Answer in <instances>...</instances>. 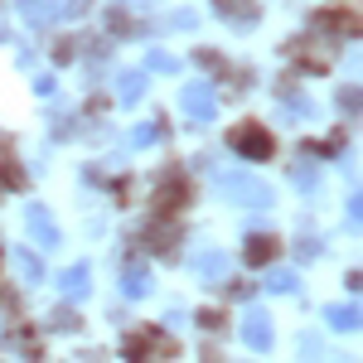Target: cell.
<instances>
[{"label":"cell","instance_id":"cell-1","mask_svg":"<svg viewBox=\"0 0 363 363\" xmlns=\"http://www.w3.org/2000/svg\"><path fill=\"white\" fill-rule=\"evenodd\" d=\"M218 184H223V194L233 199V203H247V208H267V203H272V189H267L262 179H252V174H238V169H228Z\"/></svg>","mask_w":363,"mask_h":363},{"label":"cell","instance_id":"cell-2","mask_svg":"<svg viewBox=\"0 0 363 363\" xmlns=\"http://www.w3.org/2000/svg\"><path fill=\"white\" fill-rule=\"evenodd\" d=\"M233 150L238 155H247V160H272V150H277V140H272V131L267 126H238L233 131Z\"/></svg>","mask_w":363,"mask_h":363},{"label":"cell","instance_id":"cell-3","mask_svg":"<svg viewBox=\"0 0 363 363\" xmlns=\"http://www.w3.org/2000/svg\"><path fill=\"white\" fill-rule=\"evenodd\" d=\"M179 107L194 116V121H213V116H218V97H213L208 83H189L184 92H179Z\"/></svg>","mask_w":363,"mask_h":363},{"label":"cell","instance_id":"cell-4","mask_svg":"<svg viewBox=\"0 0 363 363\" xmlns=\"http://www.w3.org/2000/svg\"><path fill=\"white\" fill-rule=\"evenodd\" d=\"M29 238H34L39 247H58V228H54V218H49V208H44V203H34V208H29Z\"/></svg>","mask_w":363,"mask_h":363},{"label":"cell","instance_id":"cell-5","mask_svg":"<svg viewBox=\"0 0 363 363\" xmlns=\"http://www.w3.org/2000/svg\"><path fill=\"white\" fill-rule=\"evenodd\" d=\"M242 339H247L252 349H272V320L262 310H252L247 320H242Z\"/></svg>","mask_w":363,"mask_h":363},{"label":"cell","instance_id":"cell-6","mask_svg":"<svg viewBox=\"0 0 363 363\" xmlns=\"http://www.w3.org/2000/svg\"><path fill=\"white\" fill-rule=\"evenodd\" d=\"M194 272H199V281H223L228 277V257H223V252H213V247H203L194 257Z\"/></svg>","mask_w":363,"mask_h":363},{"label":"cell","instance_id":"cell-7","mask_svg":"<svg viewBox=\"0 0 363 363\" xmlns=\"http://www.w3.org/2000/svg\"><path fill=\"white\" fill-rule=\"evenodd\" d=\"M63 296L68 301H87V291H92V277H87V267H73V272H63Z\"/></svg>","mask_w":363,"mask_h":363},{"label":"cell","instance_id":"cell-8","mask_svg":"<svg viewBox=\"0 0 363 363\" xmlns=\"http://www.w3.org/2000/svg\"><path fill=\"white\" fill-rule=\"evenodd\" d=\"M116 92H121V102H140V92H145V73H136V68L116 73Z\"/></svg>","mask_w":363,"mask_h":363},{"label":"cell","instance_id":"cell-9","mask_svg":"<svg viewBox=\"0 0 363 363\" xmlns=\"http://www.w3.org/2000/svg\"><path fill=\"white\" fill-rule=\"evenodd\" d=\"M272 257H277V238H272V233H267V238H262V233L247 238V262L252 267H262V262H272Z\"/></svg>","mask_w":363,"mask_h":363},{"label":"cell","instance_id":"cell-10","mask_svg":"<svg viewBox=\"0 0 363 363\" xmlns=\"http://www.w3.org/2000/svg\"><path fill=\"white\" fill-rule=\"evenodd\" d=\"M150 286H155V281H150V272H140V267H131V272L121 277V291H126L131 301H140V296H150Z\"/></svg>","mask_w":363,"mask_h":363},{"label":"cell","instance_id":"cell-11","mask_svg":"<svg viewBox=\"0 0 363 363\" xmlns=\"http://www.w3.org/2000/svg\"><path fill=\"white\" fill-rule=\"evenodd\" d=\"M150 344H160V335H131V339H126V359L145 363V349H150Z\"/></svg>","mask_w":363,"mask_h":363},{"label":"cell","instance_id":"cell-12","mask_svg":"<svg viewBox=\"0 0 363 363\" xmlns=\"http://www.w3.org/2000/svg\"><path fill=\"white\" fill-rule=\"evenodd\" d=\"M296 286H301L296 272H272V277H267V291H272V296H291Z\"/></svg>","mask_w":363,"mask_h":363},{"label":"cell","instance_id":"cell-13","mask_svg":"<svg viewBox=\"0 0 363 363\" xmlns=\"http://www.w3.org/2000/svg\"><path fill=\"white\" fill-rule=\"evenodd\" d=\"M330 325H335V330H359V310L354 306H335L330 310Z\"/></svg>","mask_w":363,"mask_h":363},{"label":"cell","instance_id":"cell-14","mask_svg":"<svg viewBox=\"0 0 363 363\" xmlns=\"http://www.w3.org/2000/svg\"><path fill=\"white\" fill-rule=\"evenodd\" d=\"M25 20H29V25H44V20H54V5H49V0H25Z\"/></svg>","mask_w":363,"mask_h":363},{"label":"cell","instance_id":"cell-15","mask_svg":"<svg viewBox=\"0 0 363 363\" xmlns=\"http://www.w3.org/2000/svg\"><path fill=\"white\" fill-rule=\"evenodd\" d=\"M218 10H223V15H238V20H252V15H257L252 0H218Z\"/></svg>","mask_w":363,"mask_h":363},{"label":"cell","instance_id":"cell-16","mask_svg":"<svg viewBox=\"0 0 363 363\" xmlns=\"http://www.w3.org/2000/svg\"><path fill=\"white\" fill-rule=\"evenodd\" d=\"M145 68H155V73H174V68H179V58L165 54V49H155V54L145 58Z\"/></svg>","mask_w":363,"mask_h":363},{"label":"cell","instance_id":"cell-17","mask_svg":"<svg viewBox=\"0 0 363 363\" xmlns=\"http://www.w3.org/2000/svg\"><path fill=\"white\" fill-rule=\"evenodd\" d=\"M20 267H25V281H34V286L44 281V267H39V257H34V252H20Z\"/></svg>","mask_w":363,"mask_h":363},{"label":"cell","instance_id":"cell-18","mask_svg":"<svg viewBox=\"0 0 363 363\" xmlns=\"http://www.w3.org/2000/svg\"><path fill=\"white\" fill-rule=\"evenodd\" d=\"M286 112H291V121H306V116H315V107L301 102V97H291V102H286Z\"/></svg>","mask_w":363,"mask_h":363},{"label":"cell","instance_id":"cell-19","mask_svg":"<svg viewBox=\"0 0 363 363\" xmlns=\"http://www.w3.org/2000/svg\"><path fill=\"white\" fill-rule=\"evenodd\" d=\"M150 140H160V126H136L131 131V145H150Z\"/></svg>","mask_w":363,"mask_h":363},{"label":"cell","instance_id":"cell-20","mask_svg":"<svg viewBox=\"0 0 363 363\" xmlns=\"http://www.w3.org/2000/svg\"><path fill=\"white\" fill-rule=\"evenodd\" d=\"M296 184H301V189H306V194H310V189H315V169L296 165Z\"/></svg>","mask_w":363,"mask_h":363},{"label":"cell","instance_id":"cell-21","mask_svg":"<svg viewBox=\"0 0 363 363\" xmlns=\"http://www.w3.org/2000/svg\"><path fill=\"white\" fill-rule=\"evenodd\" d=\"M301 359H310V363L320 359V339H306V344H301Z\"/></svg>","mask_w":363,"mask_h":363},{"label":"cell","instance_id":"cell-22","mask_svg":"<svg viewBox=\"0 0 363 363\" xmlns=\"http://www.w3.org/2000/svg\"><path fill=\"white\" fill-rule=\"evenodd\" d=\"M320 252V238H301V257H315Z\"/></svg>","mask_w":363,"mask_h":363}]
</instances>
